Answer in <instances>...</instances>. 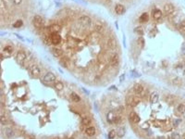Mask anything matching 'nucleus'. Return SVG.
I'll return each mask as SVG.
<instances>
[{
	"instance_id": "obj_1",
	"label": "nucleus",
	"mask_w": 185,
	"mask_h": 139,
	"mask_svg": "<svg viewBox=\"0 0 185 139\" xmlns=\"http://www.w3.org/2000/svg\"><path fill=\"white\" fill-rule=\"evenodd\" d=\"M33 23H34V27L37 28V29H41V28L44 27V25H45V21H44V19L41 17V16H34V20H33Z\"/></svg>"
},
{
	"instance_id": "obj_2",
	"label": "nucleus",
	"mask_w": 185,
	"mask_h": 139,
	"mask_svg": "<svg viewBox=\"0 0 185 139\" xmlns=\"http://www.w3.org/2000/svg\"><path fill=\"white\" fill-rule=\"evenodd\" d=\"M79 23L82 26H89V25L91 24V19L89 18L88 16H82V17H80L79 20Z\"/></svg>"
},
{
	"instance_id": "obj_3",
	"label": "nucleus",
	"mask_w": 185,
	"mask_h": 139,
	"mask_svg": "<svg viewBox=\"0 0 185 139\" xmlns=\"http://www.w3.org/2000/svg\"><path fill=\"white\" fill-rule=\"evenodd\" d=\"M126 103H127L128 106H130V107H135L138 105V103H139V99L136 98V97H132V96H130V97H127V99H126Z\"/></svg>"
},
{
	"instance_id": "obj_4",
	"label": "nucleus",
	"mask_w": 185,
	"mask_h": 139,
	"mask_svg": "<svg viewBox=\"0 0 185 139\" xmlns=\"http://www.w3.org/2000/svg\"><path fill=\"white\" fill-rule=\"evenodd\" d=\"M30 73L31 75L34 76V77H38L41 74V69L37 65H33L30 68Z\"/></svg>"
},
{
	"instance_id": "obj_5",
	"label": "nucleus",
	"mask_w": 185,
	"mask_h": 139,
	"mask_svg": "<svg viewBox=\"0 0 185 139\" xmlns=\"http://www.w3.org/2000/svg\"><path fill=\"white\" fill-rule=\"evenodd\" d=\"M109 62H110V65L113 67L117 66L119 63V57H118V55L117 53H114V54H112L110 56Z\"/></svg>"
},
{
	"instance_id": "obj_6",
	"label": "nucleus",
	"mask_w": 185,
	"mask_h": 139,
	"mask_svg": "<svg viewBox=\"0 0 185 139\" xmlns=\"http://www.w3.org/2000/svg\"><path fill=\"white\" fill-rule=\"evenodd\" d=\"M118 114H116V112H114L113 110H110V111L107 112L106 114V120L109 123H114L115 122V120L117 118Z\"/></svg>"
},
{
	"instance_id": "obj_7",
	"label": "nucleus",
	"mask_w": 185,
	"mask_h": 139,
	"mask_svg": "<svg viewBox=\"0 0 185 139\" xmlns=\"http://www.w3.org/2000/svg\"><path fill=\"white\" fill-rule=\"evenodd\" d=\"M129 120H130V121H131L132 123H138V122H140V117L139 115L137 114L136 112H130V114H129Z\"/></svg>"
},
{
	"instance_id": "obj_8",
	"label": "nucleus",
	"mask_w": 185,
	"mask_h": 139,
	"mask_svg": "<svg viewBox=\"0 0 185 139\" xmlns=\"http://www.w3.org/2000/svg\"><path fill=\"white\" fill-rule=\"evenodd\" d=\"M163 10H164L165 14L169 15V14H171V13L174 12L175 8H174V6H173L171 3H167V4H166V5L164 6V8H163Z\"/></svg>"
},
{
	"instance_id": "obj_9",
	"label": "nucleus",
	"mask_w": 185,
	"mask_h": 139,
	"mask_svg": "<svg viewBox=\"0 0 185 139\" xmlns=\"http://www.w3.org/2000/svg\"><path fill=\"white\" fill-rule=\"evenodd\" d=\"M133 91L134 93L138 96H141V95L143 94V92H144V88L143 86L141 84H135L133 86Z\"/></svg>"
},
{
	"instance_id": "obj_10",
	"label": "nucleus",
	"mask_w": 185,
	"mask_h": 139,
	"mask_svg": "<svg viewBox=\"0 0 185 139\" xmlns=\"http://www.w3.org/2000/svg\"><path fill=\"white\" fill-rule=\"evenodd\" d=\"M44 81L46 83H53L56 81V75L53 73H47L44 76Z\"/></svg>"
},
{
	"instance_id": "obj_11",
	"label": "nucleus",
	"mask_w": 185,
	"mask_h": 139,
	"mask_svg": "<svg viewBox=\"0 0 185 139\" xmlns=\"http://www.w3.org/2000/svg\"><path fill=\"white\" fill-rule=\"evenodd\" d=\"M15 58H16V60L18 61V62H23V61L26 59V53H25L24 51L17 52Z\"/></svg>"
},
{
	"instance_id": "obj_12",
	"label": "nucleus",
	"mask_w": 185,
	"mask_h": 139,
	"mask_svg": "<svg viewBox=\"0 0 185 139\" xmlns=\"http://www.w3.org/2000/svg\"><path fill=\"white\" fill-rule=\"evenodd\" d=\"M61 36L58 34V33H52L51 34V41H52V44H54V45H58L59 43L61 42Z\"/></svg>"
},
{
	"instance_id": "obj_13",
	"label": "nucleus",
	"mask_w": 185,
	"mask_h": 139,
	"mask_svg": "<svg viewBox=\"0 0 185 139\" xmlns=\"http://www.w3.org/2000/svg\"><path fill=\"white\" fill-rule=\"evenodd\" d=\"M125 11H126V9H125V7L121 4H118L115 8V12L118 14V15H122V14H124Z\"/></svg>"
},
{
	"instance_id": "obj_14",
	"label": "nucleus",
	"mask_w": 185,
	"mask_h": 139,
	"mask_svg": "<svg viewBox=\"0 0 185 139\" xmlns=\"http://www.w3.org/2000/svg\"><path fill=\"white\" fill-rule=\"evenodd\" d=\"M158 99H159V96H158L157 92H153L151 95H150V102L152 104H155L157 102Z\"/></svg>"
},
{
	"instance_id": "obj_15",
	"label": "nucleus",
	"mask_w": 185,
	"mask_h": 139,
	"mask_svg": "<svg viewBox=\"0 0 185 139\" xmlns=\"http://www.w3.org/2000/svg\"><path fill=\"white\" fill-rule=\"evenodd\" d=\"M95 133H96V130H95V128L94 126H90L85 129V133L88 136H94L95 134Z\"/></svg>"
},
{
	"instance_id": "obj_16",
	"label": "nucleus",
	"mask_w": 185,
	"mask_h": 139,
	"mask_svg": "<svg viewBox=\"0 0 185 139\" xmlns=\"http://www.w3.org/2000/svg\"><path fill=\"white\" fill-rule=\"evenodd\" d=\"M162 11H161L160 9H155L153 10V18L155 19V20H159V19L162 18Z\"/></svg>"
},
{
	"instance_id": "obj_17",
	"label": "nucleus",
	"mask_w": 185,
	"mask_h": 139,
	"mask_svg": "<svg viewBox=\"0 0 185 139\" xmlns=\"http://www.w3.org/2000/svg\"><path fill=\"white\" fill-rule=\"evenodd\" d=\"M60 29H61V27L58 24H52V25H50V27H49L48 30L50 31L52 33H58V32L60 31Z\"/></svg>"
},
{
	"instance_id": "obj_18",
	"label": "nucleus",
	"mask_w": 185,
	"mask_h": 139,
	"mask_svg": "<svg viewBox=\"0 0 185 139\" xmlns=\"http://www.w3.org/2000/svg\"><path fill=\"white\" fill-rule=\"evenodd\" d=\"M5 134L8 138H12L15 133H14V131H13L12 128H7L6 130H5Z\"/></svg>"
},
{
	"instance_id": "obj_19",
	"label": "nucleus",
	"mask_w": 185,
	"mask_h": 139,
	"mask_svg": "<svg viewBox=\"0 0 185 139\" xmlns=\"http://www.w3.org/2000/svg\"><path fill=\"white\" fill-rule=\"evenodd\" d=\"M107 46L109 47L110 49H114L117 46V42H116L115 39L113 38H110L108 41H107Z\"/></svg>"
},
{
	"instance_id": "obj_20",
	"label": "nucleus",
	"mask_w": 185,
	"mask_h": 139,
	"mask_svg": "<svg viewBox=\"0 0 185 139\" xmlns=\"http://www.w3.org/2000/svg\"><path fill=\"white\" fill-rule=\"evenodd\" d=\"M149 20V16L147 13H143L142 15H141V17H140L139 21L140 22H142V23H144V22H147Z\"/></svg>"
},
{
	"instance_id": "obj_21",
	"label": "nucleus",
	"mask_w": 185,
	"mask_h": 139,
	"mask_svg": "<svg viewBox=\"0 0 185 139\" xmlns=\"http://www.w3.org/2000/svg\"><path fill=\"white\" fill-rule=\"evenodd\" d=\"M70 98L72 99V101L74 102H79L80 100H81V97L78 94H76L75 92H72L71 94H70Z\"/></svg>"
},
{
	"instance_id": "obj_22",
	"label": "nucleus",
	"mask_w": 185,
	"mask_h": 139,
	"mask_svg": "<svg viewBox=\"0 0 185 139\" xmlns=\"http://www.w3.org/2000/svg\"><path fill=\"white\" fill-rule=\"evenodd\" d=\"M177 110L180 113V114H185V105L184 104H179L177 107Z\"/></svg>"
},
{
	"instance_id": "obj_23",
	"label": "nucleus",
	"mask_w": 185,
	"mask_h": 139,
	"mask_svg": "<svg viewBox=\"0 0 185 139\" xmlns=\"http://www.w3.org/2000/svg\"><path fill=\"white\" fill-rule=\"evenodd\" d=\"M54 87H55L56 89H57V90H58V91L63 90V88H64L63 83H61V82H56L55 85H54Z\"/></svg>"
},
{
	"instance_id": "obj_24",
	"label": "nucleus",
	"mask_w": 185,
	"mask_h": 139,
	"mask_svg": "<svg viewBox=\"0 0 185 139\" xmlns=\"http://www.w3.org/2000/svg\"><path fill=\"white\" fill-rule=\"evenodd\" d=\"M137 44H138V45H139L140 47H144V45H145L144 38H143L142 36L139 37V38H138V40H137Z\"/></svg>"
},
{
	"instance_id": "obj_25",
	"label": "nucleus",
	"mask_w": 185,
	"mask_h": 139,
	"mask_svg": "<svg viewBox=\"0 0 185 139\" xmlns=\"http://www.w3.org/2000/svg\"><path fill=\"white\" fill-rule=\"evenodd\" d=\"M52 53H53V55H54V57H59L60 55H62V51L58 48H54L53 50H52Z\"/></svg>"
},
{
	"instance_id": "obj_26",
	"label": "nucleus",
	"mask_w": 185,
	"mask_h": 139,
	"mask_svg": "<svg viewBox=\"0 0 185 139\" xmlns=\"http://www.w3.org/2000/svg\"><path fill=\"white\" fill-rule=\"evenodd\" d=\"M68 64H69V59L66 57H63L60 60V65L64 68H68Z\"/></svg>"
},
{
	"instance_id": "obj_27",
	"label": "nucleus",
	"mask_w": 185,
	"mask_h": 139,
	"mask_svg": "<svg viewBox=\"0 0 185 139\" xmlns=\"http://www.w3.org/2000/svg\"><path fill=\"white\" fill-rule=\"evenodd\" d=\"M82 124L83 125H89V124L92 122V119L89 118V117H85V118L82 119Z\"/></svg>"
},
{
	"instance_id": "obj_28",
	"label": "nucleus",
	"mask_w": 185,
	"mask_h": 139,
	"mask_svg": "<svg viewBox=\"0 0 185 139\" xmlns=\"http://www.w3.org/2000/svg\"><path fill=\"white\" fill-rule=\"evenodd\" d=\"M22 25H23V21H21V20H18V21H16L15 23L13 24V27L14 28H21Z\"/></svg>"
},
{
	"instance_id": "obj_29",
	"label": "nucleus",
	"mask_w": 185,
	"mask_h": 139,
	"mask_svg": "<svg viewBox=\"0 0 185 139\" xmlns=\"http://www.w3.org/2000/svg\"><path fill=\"white\" fill-rule=\"evenodd\" d=\"M4 51L6 52V53H8V54H11L13 52V47L11 45H7V46H5V48H4Z\"/></svg>"
},
{
	"instance_id": "obj_30",
	"label": "nucleus",
	"mask_w": 185,
	"mask_h": 139,
	"mask_svg": "<svg viewBox=\"0 0 185 139\" xmlns=\"http://www.w3.org/2000/svg\"><path fill=\"white\" fill-rule=\"evenodd\" d=\"M117 134H118V133H117V132H116L115 130H111L109 133H108V138H109V139H114Z\"/></svg>"
},
{
	"instance_id": "obj_31",
	"label": "nucleus",
	"mask_w": 185,
	"mask_h": 139,
	"mask_svg": "<svg viewBox=\"0 0 185 139\" xmlns=\"http://www.w3.org/2000/svg\"><path fill=\"white\" fill-rule=\"evenodd\" d=\"M95 30H96V32H98V33H102L104 31V26L102 24H100V23H97V24L95 25Z\"/></svg>"
},
{
	"instance_id": "obj_32",
	"label": "nucleus",
	"mask_w": 185,
	"mask_h": 139,
	"mask_svg": "<svg viewBox=\"0 0 185 139\" xmlns=\"http://www.w3.org/2000/svg\"><path fill=\"white\" fill-rule=\"evenodd\" d=\"M179 31H181V32H185V21H182L179 22Z\"/></svg>"
},
{
	"instance_id": "obj_33",
	"label": "nucleus",
	"mask_w": 185,
	"mask_h": 139,
	"mask_svg": "<svg viewBox=\"0 0 185 139\" xmlns=\"http://www.w3.org/2000/svg\"><path fill=\"white\" fill-rule=\"evenodd\" d=\"M117 133H118V136H119V137H122V136H124V134H125V129H124V128H119V129H118V132Z\"/></svg>"
},
{
	"instance_id": "obj_34",
	"label": "nucleus",
	"mask_w": 185,
	"mask_h": 139,
	"mask_svg": "<svg viewBox=\"0 0 185 139\" xmlns=\"http://www.w3.org/2000/svg\"><path fill=\"white\" fill-rule=\"evenodd\" d=\"M134 32L136 33H138V34H140V35H142L143 33V28L142 27H137L134 29Z\"/></svg>"
},
{
	"instance_id": "obj_35",
	"label": "nucleus",
	"mask_w": 185,
	"mask_h": 139,
	"mask_svg": "<svg viewBox=\"0 0 185 139\" xmlns=\"http://www.w3.org/2000/svg\"><path fill=\"white\" fill-rule=\"evenodd\" d=\"M8 123V119H7V117L5 116L4 114L1 115V124H3V125H5V124Z\"/></svg>"
},
{
	"instance_id": "obj_36",
	"label": "nucleus",
	"mask_w": 185,
	"mask_h": 139,
	"mask_svg": "<svg viewBox=\"0 0 185 139\" xmlns=\"http://www.w3.org/2000/svg\"><path fill=\"white\" fill-rule=\"evenodd\" d=\"M11 1H12V3L14 5H20L22 2V0H11Z\"/></svg>"
},
{
	"instance_id": "obj_37",
	"label": "nucleus",
	"mask_w": 185,
	"mask_h": 139,
	"mask_svg": "<svg viewBox=\"0 0 185 139\" xmlns=\"http://www.w3.org/2000/svg\"><path fill=\"white\" fill-rule=\"evenodd\" d=\"M172 139H179V135L178 133H172Z\"/></svg>"
},
{
	"instance_id": "obj_38",
	"label": "nucleus",
	"mask_w": 185,
	"mask_h": 139,
	"mask_svg": "<svg viewBox=\"0 0 185 139\" xmlns=\"http://www.w3.org/2000/svg\"><path fill=\"white\" fill-rule=\"evenodd\" d=\"M130 74L132 76H134V77H137V76H140V74L138 73H136V72H134V71H132L131 73H130Z\"/></svg>"
},
{
	"instance_id": "obj_39",
	"label": "nucleus",
	"mask_w": 185,
	"mask_h": 139,
	"mask_svg": "<svg viewBox=\"0 0 185 139\" xmlns=\"http://www.w3.org/2000/svg\"><path fill=\"white\" fill-rule=\"evenodd\" d=\"M181 51H182V53L185 55V43H183L181 45Z\"/></svg>"
},
{
	"instance_id": "obj_40",
	"label": "nucleus",
	"mask_w": 185,
	"mask_h": 139,
	"mask_svg": "<svg viewBox=\"0 0 185 139\" xmlns=\"http://www.w3.org/2000/svg\"><path fill=\"white\" fill-rule=\"evenodd\" d=\"M173 83H174V84H177V85H179V84H180V81H179L178 78H176L175 80H173Z\"/></svg>"
},
{
	"instance_id": "obj_41",
	"label": "nucleus",
	"mask_w": 185,
	"mask_h": 139,
	"mask_svg": "<svg viewBox=\"0 0 185 139\" xmlns=\"http://www.w3.org/2000/svg\"><path fill=\"white\" fill-rule=\"evenodd\" d=\"M156 139H164V138H163L162 136H157V137H156Z\"/></svg>"
},
{
	"instance_id": "obj_42",
	"label": "nucleus",
	"mask_w": 185,
	"mask_h": 139,
	"mask_svg": "<svg viewBox=\"0 0 185 139\" xmlns=\"http://www.w3.org/2000/svg\"><path fill=\"white\" fill-rule=\"evenodd\" d=\"M123 80H124V75H122L121 78H120V81H123Z\"/></svg>"
},
{
	"instance_id": "obj_43",
	"label": "nucleus",
	"mask_w": 185,
	"mask_h": 139,
	"mask_svg": "<svg viewBox=\"0 0 185 139\" xmlns=\"http://www.w3.org/2000/svg\"><path fill=\"white\" fill-rule=\"evenodd\" d=\"M54 139H60V138H58V137H57V138H54Z\"/></svg>"
}]
</instances>
